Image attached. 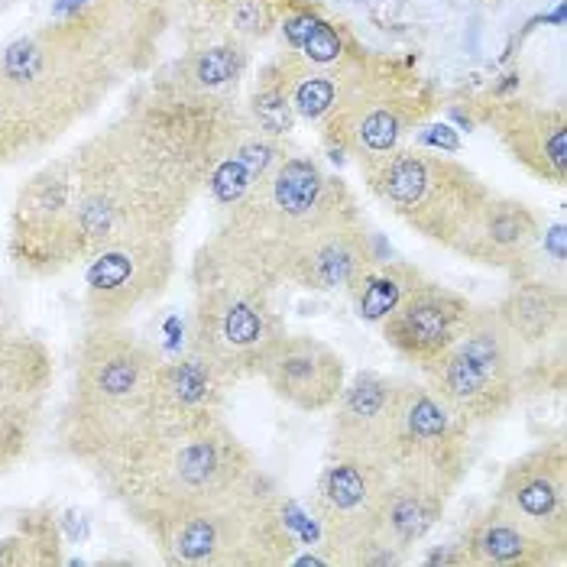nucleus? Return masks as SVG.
<instances>
[{
  "instance_id": "nucleus-1",
  "label": "nucleus",
  "mask_w": 567,
  "mask_h": 567,
  "mask_svg": "<svg viewBox=\"0 0 567 567\" xmlns=\"http://www.w3.org/2000/svg\"><path fill=\"white\" fill-rule=\"evenodd\" d=\"M159 360L117 324H97L82 348L75 399L65 419L72 454L111 471L131 467L159 441L156 419Z\"/></svg>"
},
{
  "instance_id": "nucleus-2",
  "label": "nucleus",
  "mask_w": 567,
  "mask_h": 567,
  "mask_svg": "<svg viewBox=\"0 0 567 567\" xmlns=\"http://www.w3.org/2000/svg\"><path fill=\"white\" fill-rule=\"evenodd\" d=\"M121 477L131 486V503L156 532L169 519L240 493L260 474L237 435L215 422L192 435L156 441Z\"/></svg>"
},
{
  "instance_id": "nucleus-3",
  "label": "nucleus",
  "mask_w": 567,
  "mask_h": 567,
  "mask_svg": "<svg viewBox=\"0 0 567 567\" xmlns=\"http://www.w3.org/2000/svg\"><path fill=\"white\" fill-rule=\"evenodd\" d=\"M528 353L509 334L496 308H474L457 344L435 360L429 390L467 425L503 419L525 390Z\"/></svg>"
},
{
  "instance_id": "nucleus-4",
  "label": "nucleus",
  "mask_w": 567,
  "mask_h": 567,
  "mask_svg": "<svg viewBox=\"0 0 567 567\" xmlns=\"http://www.w3.org/2000/svg\"><path fill=\"white\" fill-rule=\"evenodd\" d=\"M370 188L422 237L447 250L489 198L464 166L419 150H393L367 166Z\"/></svg>"
},
{
  "instance_id": "nucleus-5",
  "label": "nucleus",
  "mask_w": 567,
  "mask_h": 567,
  "mask_svg": "<svg viewBox=\"0 0 567 567\" xmlns=\"http://www.w3.org/2000/svg\"><path fill=\"white\" fill-rule=\"evenodd\" d=\"M471 464V429L437 399L415 383L395 390L393 432L380 471L395 486H415L437 499H451Z\"/></svg>"
},
{
  "instance_id": "nucleus-6",
  "label": "nucleus",
  "mask_w": 567,
  "mask_h": 567,
  "mask_svg": "<svg viewBox=\"0 0 567 567\" xmlns=\"http://www.w3.org/2000/svg\"><path fill=\"white\" fill-rule=\"evenodd\" d=\"M282 334L286 328L272 311L266 289L234 279L198 282L192 350L205 357L227 383L260 377L266 353Z\"/></svg>"
},
{
  "instance_id": "nucleus-7",
  "label": "nucleus",
  "mask_w": 567,
  "mask_h": 567,
  "mask_svg": "<svg viewBox=\"0 0 567 567\" xmlns=\"http://www.w3.org/2000/svg\"><path fill=\"white\" fill-rule=\"evenodd\" d=\"M390 477L363 461L331 457L315 493V532L331 565H390L380 545V516Z\"/></svg>"
},
{
  "instance_id": "nucleus-8",
  "label": "nucleus",
  "mask_w": 567,
  "mask_h": 567,
  "mask_svg": "<svg viewBox=\"0 0 567 567\" xmlns=\"http://www.w3.org/2000/svg\"><path fill=\"white\" fill-rule=\"evenodd\" d=\"M173 244L163 234L117 240L87 266V311L94 324H121L133 308L156 299L173 279Z\"/></svg>"
},
{
  "instance_id": "nucleus-9",
  "label": "nucleus",
  "mask_w": 567,
  "mask_h": 567,
  "mask_svg": "<svg viewBox=\"0 0 567 567\" xmlns=\"http://www.w3.org/2000/svg\"><path fill=\"white\" fill-rule=\"evenodd\" d=\"M496 506L567 555V454L565 444H545L506 467Z\"/></svg>"
},
{
  "instance_id": "nucleus-10",
  "label": "nucleus",
  "mask_w": 567,
  "mask_h": 567,
  "mask_svg": "<svg viewBox=\"0 0 567 567\" xmlns=\"http://www.w3.org/2000/svg\"><path fill=\"white\" fill-rule=\"evenodd\" d=\"M471 311L474 306L464 296L425 279L412 296L399 302L393 315L380 321V331L399 357H405L419 370H429L457 344Z\"/></svg>"
},
{
  "instance_id": "nucleus-11",
  "label": "nucleus",
  "mask_w": 567,
  "mask_h": 567,
  "mask_svg": "<svg viewBox=\"0 0 567 567\" xmlns=\"http://www.w3.org/2000/svg\"><path fill=\"white\" fill-rule=\"evenodd\" d=\"M260 377L276 399L299 412H328L348 383L341 353L308 334H282L266 353Z\"/></svg>"
},
{
  "instance_id": "nucleus-12",
  "label": "nucleus",
  "mask_w": 567,
  "mask_h": 567,
  "mask_svg": "<svg viewBox=\"0 0 567 567\" xmlns=\"http://www.w3.org/2000/svg\"><path fill=\"white\" fill-rule=\"evenodd\" d=\"M395 390V380L377 373H357L350 383H344L338 402L331 405V457H348L380 467L393 432Z\"/></svg>"
},
{
  "instance_id": "nucleus-13",
  "label": "nucleus",
  "mask_w": 567,
  "mask_h": 567,
  "mask_svg": "<svg viewBox=\"0 0 567 567\" xmlns=\"http://www.w3.org/2000/svg\"><path fill=\"white\" fill-rule=\"evenodd\" d=\"M538 247H542V224L523 202L489 195L451 250L483 266L506 269L519 279L532 269V257Z\"/></svg>"
},
{
  "instance_id": "nucleus-14",
  "label": "nucleus",
  "mask_w": 567,
  "mask_h": 567,
  "mask_svg": "<svg viewBox=\"0 0 567 567\" xmlns=\"http://www.w3.org/2000/svg\"><path fill=\"white\" fill-rule=\"evenodd\" d=\"M230 383L195 350L173 363H159L156 377V419L159 441L202 432L220 422V402Z\"/></svg>"
},
{
  "instance_id": "nucleus-15",
  "label": "nucleus",
  "mask_w": 567,
  "mask_h": 567,
  "mask_svg": "<svg viewBox=\"0 0 567 567\" xmlns=\"http://www.w3.org/2000/svg\"><path fill=\"white\" fill-rule=\"evenodd\" d=\"M496 315L528 353V370L548 363V350L565 348V289L558 282L532 272L519 276L506 299L496 306Z\"/></svg>"
},
{
  "instance_id": "nucleus-16",
  "label": "nucleus",
  "mask_w": 567,
  "mask_h": 567,
  "mask_svg": "<svg viewBox=\"0 0 567 567\" xmlns=\"http://www.w3.org/2000/svg\"><path fill=\"white\" fill-rule=\"evenodd\" d=\"M461 561L493 567H542L561 565L565 555H558L542 535H535L528 525L493 503L481 519L467 528Z\"/></svg>"
},
{
  "instance_id": "nucleus-17",
  "label": "nucleus",
  "mask_w": 567,
  "mask_h": 567,
  "mask_svg": "<svg viewBox=\"0 0 567 567\" xmlns=\"http://www.w3.org/2000/svg\"><path fill=\"white\" fill-rule=\"evenodd\" d=\"M499 133L528 173L555 185L565 182L567 121L561 111H509Z\"/></svg>"
},
{
  "instance_id": "nucleus-18",
  "label": "nucleus",
  "mask_w": 567,
  "mask_h": 567,
  "mask_svg": "<svg viewBox=\"0 0 567 567\" xmlns=\"http://www.w3.org/2000/svg\"><path fill=\"white\" fill-rule=\"evenodd\" d=\"M444 506H447L444 499H437L425 489L390 483L383 516H380V545L399 561L412 545H419L432 532V525L441 519Z\"/></svg>"
},
{
  "instance_id": "nucleus-19",
  "label": "nucleus",
  "mask_w": 567,
  "mask_h": 567,
  "mask_svg": "<svg viewBox=\"0 0 567 567\" xmlns=\"http://www.w3.org/2000/svg\"><path fill=\"white\" fill-rule=\"evenodd\" d=\"M425 282V276L412 266V262L390 260V262H373L360 282L350 289L353 306H357V318L380 324L386 315H393L399 302L405 296H412L419 286Z\"/></svg>"
},
{
  "instance_id": "nucleus-20",
  "label": "nucleus",
  "mask_w": 567,
  "mask_h": 567,
  "mask_svg": "<svg viewBox=\"0 0 567 567\" xmlns=\"http://www.w3.org/2000/svg\"><path fill=\"white\" fill-rule=\"evenodd\" d=\"M282 37L286 43L292 45L302 62L315 65V69H331L344 59V40L341 33L324 23L321 17H315L311 10H296V13H286L282 20Z\"/></svg>"
},
{
  "instance_id": "nucleus-21",
  "label": "nucleus",
  "mask_w": 567,
  "mask_h": 567,
  "mask_svg": "<svg viewBox=\"0 0 567 567\" xmlns=\"http://www.w3.org/2000/svg\"><path fill=\"white\" fill-rule=\"evenodd\" d=\"M254 117H257V124L266 136H279L292 127L296 107L289 101V91L272 75V69L262 75V85L254 94Z\"/></svg>"
},
{
  "instance_id": "nucleus-22",
  "label": "nucleus",
  "mask_w": 567,
  "mask_h": 567,
  "mask_svg": "<svg viewBox=\"0 0 567 567\" xmlns=\"http://www.w3.org/2000/svg\"><path fill=\"white\" fill-rule=\"evenodd\" d=\"M240 72V52L230 45H215L198 52V59L192 62V79L198 87H220L227 85L234 75Z\"/></svg>"
}]
</instances>
